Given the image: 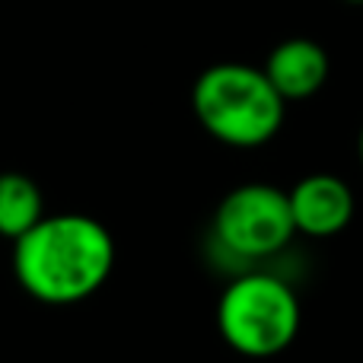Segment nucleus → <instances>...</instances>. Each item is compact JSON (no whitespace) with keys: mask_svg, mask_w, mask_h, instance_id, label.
<instances>
[{"mask_svg":"<svg viewBox=\"0 0 363 363\" xmlns=\"http://www.w3.org/2000/svg\"><path fill=\"white\" fill-rule=\"evenodd\" d=\"M45 217L38 185L23 172H0V236L16 242Z\"/></svg>","mask_w":363,"mask_h":363,"instance_id":"0eeeda50","label":"nucleus"},{"mask_svg":"<svg viewBox=\"0 0 363 363\" xmlns=\"http://www.w3.org/2000/svg\"><path fill=\"white\" fill-rule=\"evenodd\" d=\"M357 147H360V160H363V131H360V144Z\"/></svg>","mask_w":363,"mask_h":363,"instance_id":"6e6552de","label":"nucleus"},{"mask_svg":"<svg viewBox=\"0 0 363 363\" xmlns=\"http://www.w3.org/2000/svg\"><path fill=\"white\" fill-rule=\"evenodd\" d=\"M271 86L281 93L284 102H300L315 96L328 80V55L319 42L313 38H287V42L274 45L264 64Z\"/></svg>","mask_w":363,"mask_h":363,"instance_id":"423d86ee","label":"nucleus"},{"mask_svg":"<svg viewBox=\"0 0 363 363\" xmlns=\"http://www.w3.org/2000/svg\"><path fill=\"white\" fill-rule=\"evenodd\" d=\"M217 328L242 357H274L300 332V300L294 287L271 271H245L217 303Z\"/></svg>","mask_w":363,"mask_h":363,"instance_id":"7ed1b4c3","label":"nucleus"},{"mask_svg":"<svg viewBox=\"0 0 363 363\" xmlns=\"http://www.w3.org/2000/svg\"><path fill=\"white\" fill-rule=\"evenodd\" d=\"M347 4H363V0H347Z\"/></svg>","mask_w":363,"mask_h":363,"instance_id":"1a4fd4ad","label":"nucleus"},{"mask_svg":"<svg viewBox=\"0 0 363 363\" xmlns=\"http://www.w3.org/2000/svg\"><path fill=\"white\" fill-rule=\"evenodd\" d=\"M290 211H294L296 233L325 239L341 233L354 217V191L345 179L315 172V176L300 179L287 191Z\"/></svg>","mask_w":363,"mask_h":363,"instance_id":"39448f33","label":"nucleus"},{"mask_svg":"<svg viewBox=\"0 0 363 363\" xmlns=\"http://www.w3.org/2000/svg\"><path fill=\"white\" fill-rule=\"evenodd\" d=\"M296 236L294 211L284 188L268 182L239 185L213 213V239L223 252L242 262L274 258Z\"/></svg>","mask_w":363,"mask_h":363,"instance_id":"20e7f679","label":"nucleus"},{"mask_svg":"<svg viewBox=\"0 0 363 363\" xmlns=\"http://www.w3.org/2000/svg\"><path fill=\"white\" fill-rule=\"evenodd\" d=\"M115 268V239L86 213L42 217L13 242V271L29 296L70 306L93 296Z\"/></svg>","mask_w":363,"mask_h":363,"instance_id":"f257e3e1","label":"nucleus"},{"mask_svg":"<svg viewBox=\"0 0 363 363\" xmlns=\"http://www.w3.org/2000/svg\"><path fill=\"white\" fill-rule=\"evenodd\" d=\"M191 108L201 128L226 147H262L281 131L287 102L252 64H213L194 80Z\"/></svg>","mask_w":363,"mask_h":363,"instance_id":"f03ea898","label":"nucleus"}]
</instances>
